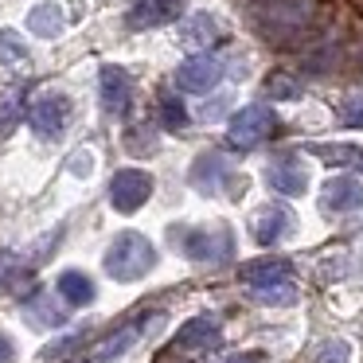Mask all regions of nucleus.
Returning a JSON list of instances; mask_svg holds the SVG:
<instances>
[{"label":"nucleus","instance_id":"nucleus-1","mask_svg":"<svg viewBox=\"0 0 363 363\" xmlns=\"http://www.w3.org/2000/svg\"><path fill=\"white\" fill-rule=\"evenodd\" d=\"M102 266H106V274H110L113 281H141V277L157 266V250H152V242L145 235L121 230V235L110 242V250H106Z\"/></svg>","mask_w":363,"mask_h":363},{"label":"nucleus","instance_id":"nucleus-2","mask_svg":"<svg viewBox=\"0 0 363 363\" xmlns=\"http://www.w3.org/2000/svg\"><path fill=\"white\" fill-rule=\"evenodd\" d=\"M172 246L191 262H230L235 258V235L230 227H172Z\"/></svg>","mask_w":363,"mask_h":363},{"label":"nucleus","instance_id":"nucleus-3","mask_svg":"<svg viewBox=\"0 0 363 363\" xmlns=\"http://www.w3.org/2000/svg\"><path fill=\"white\" fill-rule=\"evenodd\" d=\"M313 20V0H258L254 4V24L269 40H293Z\"/></svg>","mask_w":363,"mask_h":363},{"label":"nucleus","instance_id":"nucleus-4","mask_svg":"<svg viewBox=\"0 0 363 363\" xmlns=\"http://www.w3.org/2000/svg\"><path fill=\"white\" fill-rule=\"evenodd\" d=\"M274 129H277V113L269 106H246V110H238L230 118L227 141L235 149H258L266 137H274Z\"/></svg>","mask_w":363,"mask_h":363},{"label":"nucleus","instance_id":"nucleus-5","mask_svg":"<svg viewBox=\"0 0 363 363\" xmlns=\"http://www.w3.org/2000/svg\"><path fill=\"white\" fill-rule=\"evenodd\" d=\"M67 118H71V98L59 94V90H43V94L32 102V110H28L32 129H35L40 137H48V141L67 129Z\"/></svg>","mask_w":363,"mask_h":363},{"label":"nucleus","instance_id":"nucleus-6","mask_svg":"<svg viewBox=\"0 0 363 363\" xmlns=\"http://www.w3.org/2000/svg\"><path fill=\"white\" fill-rule=\"evenodd\" d=\"M149 196H152V176L141 172V168H121V172L113 176V184H110V203L118 207V211H125V215L141 211Z\"/></svg>","mask_w":363,"mask_h":363},{"label":"nucleus","instance_id":"nucleus-7","mask_svg":"<svg viewBox=\"0 0 363 363\" xmlns=\"http://www.w3.org/2000/svg\"><path fill=\"white\" fill-rule=\"evenodd\" d=\"M98 98H102V110L110 118H125L129 106H133V79H129V71L102 67V74H98Z\"/></svg>","mask_w":363,"mask_h":363},{"label":"nucleus","instance_id":"nucleus-8","mask_svg":"<svg viewBox=\"0 0 363 363\" xmlns=\"http://www.w3.org/2000/svg\"><path fill=\"white\" fill-rule=\"evenodd\" d=\"M215 344H219V320L215 316H196L176 332L168 355H199V352H211Z\"/></svg>","mask_w":363,"mask_h":363},{"label":"nucleus","instance_id":"nucleus-9","mask_svg":"<svg viewBox=\"0 0 363 363\" xmlns=\"http://www.w3.org/2000/svg\"><path fill=\"white\" fill-rule=\"evenodd\" d=\"M219 79H223V63L215 55H191L176 71V86L188 90V94H207Z\"/></svg>","mask_w":363,"mask_h":363},{"label":"nucleus","instance_id":"nucleus-10","mask_svg":"<svg viewBox=\"0 0 363 363\" xmlns=\"http://www.w3.org/2000/svg\"><path fill=\"white\" fill-rule=\"evenodd\" d=\"M230 176L235 172H230V164H227L223 152H203V157H196L188 180H191V188L203 191V196H219V191L230 184Z\"/></svg>","mask_w":363,"mask_h":363},{"label":"nucleus","instance_id":"nucleus-11","mask_svg":"<svg viewBox=\"0 0 363 363\" xmlns=\"http://www.w3.org/2000/svg\"><path fill=\"white\" fill-rule=\"evenodd\" d=\"M320 207L324 211H359L363 207V184L355 176H332L320 188Z\"/></svg>","mask_w":363,"mask_h":363},{"label":"nucleus","instance_id":"nucleus-12","mask_svg":"<svg viewBox=\"0 0 363 363\" xmlns=\"http://www.w3.org/2000/svg\"><path fill=\"white\" fill-rule=\"evenodd\" d=\"M266 180H269V188H274L277 196H305V191H308V172L293 157L274 160L269 172H266Z\"/></svg>","mask_w":363,"mask_h":363},{"label":"nucleus","instance_id":"nucleus-13","mask_svg":"<svg viewBox=\"0 0 363 363\" xmlns=\"http://www.w3.org/2000/svg\"><path fill=\"white\" fill-rule=\"evenodd\" d=\"M250 230H254V238H258L262 246L285 238V235L293 230L289 207H258V211H254V219H250Z\"/></svg>","mask_w":363,"mask_h":363},{"label":"nucleus","instance_id":"nucleus-14","mask_svg":"<svg viewBox=\"0 0 363 363\" xmlns=\"http://www.w3.org/2000/svg\"><path fill=\"white\" fill-rule=\"evenodd\" d=\"M188 0H137L129 9V28H152V24H168L184 12Z\"/></svg>","mask_w":363,"mask_h":363},{"label":"nucleus","instance_id":"nucleus-15","mask_svg":"<svg viewBox=\"0 0 363 363\" xmlns=\"http://www.w3.org/2000/svg\"><path fill=\"white\" fill-rule=\"evenodd\" d=\"M55 293H59V297H63L71 308H79V305H90V301H94V281H90L82 269H67V274H59Z\"/></svg>","mask_w":363,"mask_h":363},{"label":"nucleus","instance_id":"nucleus-16","mask_svg":"<svg viewBox=\"0 0 363 363\" xmlns=\"http://www.w3.org/2000/svg\"><path fill=\"white\" fill-rule=\"evenodd\" d=\"M289 262L281 258H262V262H250V266H242V281L250 285V289H262V285H274V281H285L289 277Z\"/></svg>","mask_w":363,"mask_h":363},{"label":"nucleus","instance_id":"nucleus-17","mask_svg":"<svg viewBox=\"0 0 363 363\" xmlns=\"http://www.w3.org/2000/svg\"><path fill=\"white\" fill-rule=\"evenodd\" d=\"M24 316L40 328H59L67 320V308H59V301H51L48 293H35L32 301H24Z\"/></svg>","mask_w":363,"mask_h":363},{"label":"nucleus","instance_id":"nucleus-18","mask_svg":"<svg viewBox=\"0 0 363 363\" xmlns=\"http://www.w3.org/2000/svg\"><path fill=\"white\" fill-rule=\"evenodd\" d=\"M308 152L316 160H324V164H340V168L363 172V149H355V145H308Z\"/></svg>","mask_w":363,"mask_h":363},{"label":"nucleus","instance_id":"nucleus-19","mask_svg":"<svg viewBox=\"0 0 363 363\" xmlns=\"http://www.w3.org/2000/svg\"><path fill=\"white\" fill-rule=\"evenodd\" d=\"M28 32L40 35V40H55V35L63 32V12H59L55 4H35V9L28 12Z\"/></svg>","mask_w":363,"mask_h":363},{"label":"nucleus","instance_id":"nucleus-20","mask_svg":"<svg viewBox=\"0 0 363 363\" xmlns=\"http://www.w3.org/2000/svg\"><path fill=\"white\" fill-rule=\"evenodd\" d=\"M219 35H223L219 20L207 16V12H199V16H191L188 24H184V43H188V48H207V43H215Z\"/></svg>","mask_w":363,"mask_h":363},{"label":"nucleus","instance_id":"nucleus-21","mask_svg":"<svg viewBox=\"0 0 363 363\" xmlns=\"http://www.w3.org/2000/svg\"><path fill=\"white\" fill-rule=\"evenodd\" d=\"M137 336H141V324H125V328H118V336L102 340V344L94 347V355H90V359H94V363H106V359H113V355L129 352Z\"/></svg>","mask_w":363,"mask_h":363},{"label":"nucleus","instance_id":"nucleus-22","mask_svg":"<svg viewBox=\"0 0 363 363\" xmlns=\"http://www.w3.org/2000/svg\"><path fill=\"white\" fill-rule=\"evenodd\" d=\"M254 297H258V305H293V301H297V289H293V281L285 277V281H274V285L254 289Z\"/></svg>","mask_w":363,"mask_h":363},{"label":"nucleus","instance_id":"nucleus-23","mask_svg":"<svg viewBox=\"0 0 363 363\" xmlns=\"http://www.w3.org/2000/svg\"><path fill=\"white\" fill-rule=\"evenodd\" d=\"M24 59H28L24 40H20L16 32H9V28H0V63H4V67H16V63H24Z\"/></svg>","mask_w":363,"mask_h":363},{"label":"nucleus","instance_id":"nucleus-24","mask_svg":"<svg viewBox=\"0 0 363 363\" xmlns=\"http://www.w3.org/2000/svg\"><path fill=\"white\" fill-rule=\"evenodd\" d=\"M20 94H0V141L12 137V129L20 125Z\"/></svg>","mask_w":363,"mask_h":363},{"label":"nucleus","instance_id":"nucleus-25","mask_svg":"<svg viewBox=\"0 0 363 363\" xmlns=\"http://www.w3.org/2000/svg\"><path fill=\"white\" fill-rule=\"evenodd\" d=\"M160 121H164L168 129H184V125H188V110H184L180 98H164V102H160Z\"/></svg>","mask_w":363,"mask_h":363},{"label":"nucleus","instance_id":"nucleus-26","mask_svg":"<svg viewBox=\"0 0 363 363\" xmlns=\"http://www.w3.org/2000/svg\"><path fill=\"white\" fill-rule=\"evenodd\" d=\"M340 125L363 129V98H359V94H355V98H344V102H340Z\"/></svg>","mask_w":363,"mask_h":363},{"label":"nucleus","instance_id":"nucleus-27","mask_svg":"<svg viewBox=\"0 0 363 363\" xmlns=\"http://www.w3.org/2000/svg\"><path fill=\"white\" fill-rule=\"evenodd\" d=\"M266 94H269V98H297V94H301V86L289 79V74H269Z\"/></svg>","mask_w":363,"mask_h":363},{"label":"nucleus","instance_id":"nucleus-28","mask_svg":"<svg viewBox=\"0 0 363 363\" xmlns=\"http://www.w3.org/2000/svg\"><path fill=\"white\" fill-rule=\"evenodd\" d=\"M82 340H86V332H74V336H67V340H55V344L43 347V359H63V355H71Z\"/></svg>","mask_w":363,"mask_h":363},{"label":"nucleus","instance_id":"nucleus-29","mask_svg":"<svg viewBox=\"0 0 363 363\" xmlns=\"http://www.w3.org/2000/svg\"><path fill=\"white\" fill-rule=\"evenodd\" d=\"M347 359H352V347L344 340H332V344H324L316 352V363H347Z\"/></svg>","mask_w":363,"mask_h":363},{"label":"nucleus","instance_id":"nucleus-30","mask_svg":"<svg viewBox=\"0 0 363 363\" xmlns=\"http://www.w3.org/2000/svg\"><path fill=\"white\" fill-rule=\"evenodd\" d=\"M20 274V258L12 250H0V285H9V277Z\"/></svg>","mask_w":363,"mask_h":363},{"label":"nucleus","instance_id":"nucleus-31","mask_svg":"<svg viewBox=\"0 0 363 363\" xmlns=\"http://www.w3.org/2000/svg\"><path fill=\"white\" fill-rule=\"evenodd\" d=\"M12 359H16V344H12V336L0 332V363H12Z\"/></svg>","mask_w":363,"mask_h":363},{"label":"nucleus","instance_id":"nucleus-32","mask_svg":"<svg viewBox=\"0 0 363 363\" xmlns=\"http://www.w3.org/2000/svg\"><path fill=\"white\" fill-rule=\"evenodd\" d=\"M86 168H94V157H90V152H74V157H71V172H86Z\"/></svg>","mask_w":363,"mask_h":363},{"label":"nucleus","instance_id":"nucleus-33","mask_svg":"<svg viewBox=\"0 0 363 363\" xmlns=\"http://www.w3.org/2000/svg\"><path fill=\"white\" fill-rule=\"evenodd\" d=\"M223 363H266V355H258V352H242V355H230V359H223Z\"/></svg>","mask_w":363,"mask_h":363}]
</instances>
